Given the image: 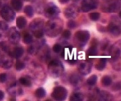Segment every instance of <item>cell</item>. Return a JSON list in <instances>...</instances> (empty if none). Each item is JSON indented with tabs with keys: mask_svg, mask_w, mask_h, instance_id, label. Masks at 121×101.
<instances>
[{
	"mask_svg": "<svg viewBox=\"0 0 121 101\" xmlns=\"http://www.w3.org/2000/svg\"><path fill=\"white\" fill-rule=\"evenodd\" d=\"M112 90L113 91H115V92H117V91H119L121 90V82H118L117 83H114L112 87Z\"/></svg>",
	"mask_w": 121,
	"mask_h": 101,
	"instance_id": "8d00e7d4",
	"label": "cell"
},
{
	"mask_svg": "<svg viewBox=\"0 0 121 101\" xmlns=\"http://www.w3.org/2000/svg\"><path fill=\"white\" fill-rule=\"evenodd\" d=\"M23 40H24V43L25 44H32L33 43V37L29 33L26 32V33L24 34V36H23Z\"/></svg>",
	"mask_w": 121,
	"mask_h": 101,
	"instance_id": "f546056e",
	"label": "cell"
},
{
	"mask_svg": "<svg viewBox=\"0 0 121 101\" xmlns=\"http://www.w3.org/2000/svg\"><path fill=\"white\" fill-rule=\"evenodd\" d=\"M107 59L106 58H100L97 63L95 64V69L98 71L104 70L106 66Z\"/></svg>",
	"mask_w": 121,
	"mask_h": 101,
	"instance_id": "7402d4cb",
	"label": "cell"
},
{
	"mask_svg": "<svg viewBox=\"0 0 121 101\" xmlns=\"http://www.w3.org/2000/svg\"><path fill=\"white\" fill-rule=\"evenodd\" d=\"M69 0H59V3L62 4H67Z\"/></svg>",
	"mask_w": 121,
	"mask_h": 101,
	"instance_id": "7bdbcfd3",
	"label": "cell"
},
{
	"mask_svg": "<svg viewBox=\"0 0 121 101\" xmlns=\"http://www.w3.org/2000/svg\"><path fill=\"white\" fill-rule=\"evenodd\" d=\"M78 13V9L74 5H69L64 9V15L68 19H73L76 18Z\"/></svg>",
	"mask_w": 121,
	"mask_h": 101,
	"instance_id": "2e32d148",
	"label": "cell"
},
{
	"mask_svg": "<svg viewBox=\"0 0 121 101\" xmlns=\"http://www.w3.org/2000/svg\"><path fill=\"white\" fill-rule=\"evenodd\" d=\"M24 13H26V16H28L29 18L32 17L33 15H34V8H33L32 6H31L30 5H26V7L24 8Z\"/></svg>",
	"mask_w": 121,
	"mask_h": 101,
	"instance_id": "4dcf8cb0",
	"label": "cell"
},
{
	"mask_svg": "<svg viewBox=\"0 0 121 101\" xmlns=\"http://www.w3.org/2000/svg\"><path fill=\"white\" fill-rule=\"evenodd\" d=\"M83 99V95L79 92L74 93L70 97V100L73 101H82Z\"/></svg>",
	"mask_w": 121,
	"mask_h": 101,
	"instance_id": "d6a6232c",
	"label": "cell"
},
{
	"mask_svg": "<svg viewBox=\"0 0 121 101\" xmlns=\"http://www.w3.org/2000/svg\"><path fill=\"white\" fill-rule=\"evenodd\" d=\"M42 41H36L35 43H32L30 47L28 48V52L30 55H36L38 53L40 48L44 44L43 43H41Z\"/></svg>",
	"mask_w": 121,
	"mask_h": 101,
	"instance_id": "e0dca14e",
	"label": "cell"
},
{
	"mask_svg": "<svg viewBox=\"0 0 121 101\" xmlns=\"http://www.w3.org/2000/svg\"><path fill=\"white\" fill-rule=\"evenodd\" d=\"M90 32L86 30L78 31L75 35V40L78 46L83 47L87 44V41L90 39Z\"/></svg>",
	"mask_w": 121,
	"mask_h": 101,
	"instance_id": "ba28073f",
	"label": "cell"
},
{
	"mask_svg": "<svg viewBox=\"0 0 121 101\" xmlns=\"http://www.w3.org/2000/svg\"><path fill=\"white\" fill-rule=\"evenodd\" d=\"M14 59H20L24 54V49L22 47H16L12 51Z\"/></svg>",
	"mask_w": 121,
	"mask_h": 101,
	"instance_id": "603a6c76",
	"label": "cell"
},
{
	"mask_svg": "<svg viewBox=\"0 0 121 101\" xmlns=\"http://www.w3.org/2000/svg\"><path fill=\"white\" fill-rule=\"evenodd\" d=\"M13 57L9 45L5 42L0 43V67L9 69L13 66Z\"/></svg>",
	"mask_w": 121,
	"mask_h": 101,
	"instance_id": "6da1fadb",
	"label": "cell"
},
{
	"mask_svg": "<svg viewBox=\"0 0 121 101\" xmlns=\"http://www.w3.org/2000/svg\"><path fill=\"white\" fill-rule=\"evenodd\" d=\"M25 67V63L22 61L18 60L16 63V69L17 71H21L24 70Z\"/></svg>",
	"mask_w": 121,
	"mask_h": 101,
	"instance_id": "e575fe53",
	"label": "cell"
},
{
	"mask_svg": "<svg viewBox=\"0 0 121 101\" xmlns=\"http://www.w3.org/2000/svg\"><path fill=\"white\" fill-rule=\"evenodd\" d=\"M8 92L11 95H21L23 93L22 89L20 87H18L16 83H14L10 86Z\"/></svg>",
	"mask_w": 121,
	"mask_h": 101,
	"instance_id": "ffe728a7",
	"label": "cell"
},
{
	"mask_svg": "<svg viewBox=\"0 0 121 101\" xmlns=\"http://www.w3.org/2000/svg\"><path fill=\"white\" fill-rule=\"evenodd\" d=\"M96 97L100 101H111L113 99L112 96L110 93L106 91H100L99 90L96 92Z\"/></svg>",
	"mask_w": 121,
	"mask_h": 101,
	"instance_id": "d6986e66",
	"label": "cell"
},
{
	"mask_svg": "<svg viewBox=\"0 0 121 101\" xmlns=\"http://www.w3.org/2000/svg\"><path fill=\"white\" fill-rule=\"evenodd\" d=\"M48 70L52 78H59L64 72V66L58 59H53L48 63Z\"/></svg>",
	"mask_w": 121,
	"mask_h": 101,
	"instance_id": "5b68a950",
	"label": "cell"
},
{
	"mask_svg": "<svg viewBox=\"0 0 121 101\" xmlns=\"http://www.w3.org/2000/svg\"><path fill=\"white\" fill-rule=\"evenodd\" d=\"M8 30V25L5 22L0 21V38H1L7 32Z\"/></svg>",
	"mask_w": 121,
	"mask_h": 101,
	"instance_id": "83f0119b",
	"label": "cell"
},
{
	"mask_svg": "<svg viewBox=\"0 0 121 101\" xmlns=\"http://www.w3.org/2000/svg\"><path fill=\"white\" fill-rule=\"evenodd\" d=\"M98 42L96 39H93L90 48L87 51V54L90 56H95L98 54Z\"/></svg>",
	"mask_w": 121,
	"mask_h": 101,
	"instance_id": "ac0fdd59",
	"label": "cell"
},
{
	"mask_svg": "<svg viewBox=\"0 0 121 101\" xmlns=\"http://www.w3.org/2000/svg\"><path fill=\"white\" fill-rule=\"evenodd\" d=\"M121 8L119 0H106L102 5V10L106 13H116L120 11Z\"/></svg>",
	"mask_w": 121,
	"mask_h": 101,
	"instance_id": "8992f818",
	"label": "cell"
},
{
	"mask_svg": "<svg viewBox=\"0 0 121 101\" xmlns=\"http://www.w3.org/2000/svg\"><path fill=\"white\" fill-rule=\"evenodd\" d=\"M43 12L47 18L52 19L56 18V16L60 13V9L53 3H48L44 6Z\"/></svg>",
	"mask_w": 121,
	"mask_h": 101,
	"instance_id": "9c48e42d",
	"label": "cell"
},
{
	"mask_svg": "<svg viewBox=\"0 0 121 101\" xmlns=\"http://www.w3.org/2000/svg\"><path fill=\"white\" fill-rule=\"evenodd\" d=\"M9 41L12 44H17L20 40V34L16 28H12L8 32Z\"/></svg>",
	"mask_w": 121,
	"mask_h": 101,
	"instance_id": "5bb4252c",
	"label": "cell"
},
{
	"mask_svg": "<svg viewBox=\"0 0 121 101\" xmlns=\"http://www.w3.org/2000/svg\"><path fill=\"white\" fill-rule=\"evenodd\" d=\"M25 1H31V0H25Z\"/></svg>",
	"mask_w": 121,
	"mask_h": 101,
	"instance_id": "bcb514c9",
	"label": "cell"
},
{
	"mask_svg": "<svg viewBox=\"0 0 121 101\" xmlns=\"http://www.w3.org/2000/svg\"><path fill=\"white\" fill-rule=\"evenodd\" d=\"M98 0H82L80 9L83 12H88L98 7Z\"/></svg>",
	"mask_w": 121,
	"mask_h": 101,
	"instance_id": "7c38bea8",
	"label": "cell"
},
{
	"mask_svg": "<svg viewBox=\"0 0 121 101\" xmlns=\"http://www.w3.org/2000/svg\"><path fill=\"white\" fill-rule=\"evenodd\" d=\"M109 44H110V41H109L108 39L103 40L102 41V43H101V44H100V47H101L102 51H105V50H106V49L108 48Z\"/></svg>",
	"mask_w": 121,
	"mask_h": 101,
	"instance_id": "d590c367",
	"label": "cell"
},
{
	"mask_svg": "<svg viewBox=\"0 0 121 101\" xmlns=\"http://www.w3.org/2000/svg\"><path fill=\"white\" fill-rule=\"evenodd\" d=\"M98 77L96 75H92L87 79V84L90 86H94L97 83Z\"/></svg>",
	"mask_w": 121,
	"mask_h": 101,
	"instance_id": "f1b7e54d",
	"label": "cell"
},
{
	"mask_svg": "<svg viewBox=\"0 0 121 101\" xmlns=\"http://www.w3.org/2000/svg\"><path fill=\"white\" fill-rule=\"evenodd\" d=\"M79 1H80V0H73V1H74V2H78Z\"/></svg>",
	"mask_w": 121,
	"mask_h": 101,
	"instance_id": "f6af8a7d",
	"label": "cell"
},
{
	"mask_svg": "<svg viewBox=\"0 0 121 101\" xmlns=\"http://www.w3.org/2000/svg\"><path fill=\"white\" fill-rule=\"evenodd\" d=\"M67 26L69 27V28L73 29V28H75V27H77V24H76V22H75L74 20H71L67 23Z\"/></svg>",
	"mask_w": 121,
	"mask_h": 101,
	"instance_id": "ab89813d",
	"label": "cell"
},
{
	"mask_svg": "<svg viewBox=\"0 0 121 101\" xmlns=\"http://www.w3.org/2000/svg\"><path fill=\"white\" fill-rule=\"evenodd\" d=\"M63 28V22L59 18H54L48 20L44 26V33L49 37L54 38L59 35Z\"/></svg>",
	"mask_w": 121,
	"mask_h": 101,
	"instance_id": "7a4b0ae2",
	"label": "cell"
},
{
	"mask_svg": "<svg viewBox=\"0 0 121 101\" xmlns=\"http://www.w3.org/2000/svg\"><path fill=\"white\" fill-rule=\"evenodd\" d=\"M26 19L23 16H19L16 19V25L17 28L20 29H23L26 26Z\"/></svg>",
	"mask_w": 121,
	"mask_h": 101,
	"instance_id": "484cf974",
	"label": "cell"
},
{
	"mask_svg": "<svg viewBox=\"0 0 121 101\" xmlns=\"http://www.w3.org/2000/svg\"><path fill=\"white\" fill-rule=\"evenodd\" d=\"M52 49H53V51L55 53H59L62 51V46L60 44L57 43L53 46Z\"/></svg>",
	"mask_w": 121,
	"mask_h": 101,
	"instance_id": "74e56055",
	"label": "cell"
},
{
	"mask_svg": "<svg viewBox=\"0 0 121 101\" xmlns=\"http://www.w3.org/2000/svg\"><path fill=\"white\" fill-rule=\"evenodd\" d=\"M11 5H12L13 9H15L17 12H19L22 9L23 2L22 0H12Z\"/></svg>",
	"mask_w": 121,
	"mask_h": 101,
	"instance_id": "cb8c5ba5",
	"label": "cell"
},
{
	"mask_svg": "<svg viewBox=\"0 0 121 101\" xmlns=\"http://www.w3.org/2000/svg\"><path fill=\"white\" fill-rule=\"evenodd\" d=\"M7 80V75L5 74H0V82L1 83H4Z\"/></svg>",
	"mask_w": 121,
	"mask_h": 101,
	"instance_id": "60d3db41",
	"label": "cell"
},
{
	"mask_svg": "<svg viewBox=\"0 0 121 101\" xmlns=\"http://www.w3.org/2000/svg\"><path fill=\"white\" fill-rule=\"evenodd\" d=\"M71 32L69 31V30H65L62 33V36L65 39H68L71 37Z\"/></svg>",
	"mask_w": 121,
	"mask_h": 101,
	"instance_id": "f35d334b",
	"label": "cell"
},
{
	"mask_svg": "<svg viewBox=\"0 0 121 101\" xmlns=\"http://www.w3.org/2000/svg\"><path fill=\"white\" fill-rule=\"evenodd\" d=\"M35 95L38 98H43L46 96V91L43 88H39L35 91Z\"/></svg>",
	"mask_w": 121,
	"mask_h": 101,
	"instance_id": "1f68e13d",
	"label": "cell"
},
{
	"mask_svg": "<svg viewBox=\"0 0 121 101\" xmlns=\"http://www.w3.org/2000/svg\"><path fill=\"white\" fill-rule=\"evenodd\" d=\"M44 22L42 18H36L30 24L29 29L33 33L34 36L37 39H41L44 36Z\"/></svg>",
	"mask_w": 121,
	"mask_h": 101,
	"instance_id": "277c9868",
	"label": "cell"
},
{
	"mask_svg": "<svg viewBox=\"0 0 121 101\" xmlns=\"http://www.w3.org/2000/svg\"><path fill=\"white\" fill-rule=\"evenodd\" d=\"M4 97V93L2 92L1 90H0V101H1Z\"/></svg>",
	"mask_w": 121,
	"mask_h": 101,
	"instance_id": "b9f144b4",
	"label": "cell"
},
{
	"mask_svg": "<svg viewBox=\"0 0 121 101\" xmlns=\"http://www.w3.org/2000/svg\"><path fill=\"white\" fill-rule=\"evenodd\" d=\"M39 59L43 62L48 61L51 58V49L48 46L43 45L38 51Z\"/></svg>",
	"mask_w": 121,
	"mask_h": 101,
	"instance_id": "4fadbf2b",
	"label": "cell"
},
{
	"mask_svg": "<svg viewBox=\"0 0 121 101\" xmlns=\"http://www.w3.org/2000/svg\"><path fill=\"white\" fill-rule=\"evenodd\" d=\"M51 97L55 101H64L67 97V90L63 86H56L54 88Z\"/></svg>",
	"mask_w": 121,
	"mask_h": 101,
	"instance_id": "8fae6325",
	"label": "cell"
},
{
	"mask_svg": "<svg viewBox=\"0 0 121 101\" xmlns=\"http://www.w3.org/2000/svg\"><path fill=\"white\" fill-rule=\"evenodd\" d=\"M0 15L1 18L5 21L12 22L15 18L16 13L14 12L13 9L11 7H9V5H4L1 9Z\"/></svg>",
	"mask_w": 121,
	"mask_h": 101,
	"instance_id": "30bf717a",
	"label": "cell"
},
{
	"mask_svg": "<svg viewBox=\"0 0 121 101\" xmlns=\"http://www.w3.org/2000/svg\"><path fill=\"white\" fill-rule=\"evenodd\" d=\"M101 83L104 87H108L112 83V79L109 75H104L101 79Z\"/></svg>",
	"mask_w": 121,
	"mask_h": 101,
	"instance_id": "4316f807",
	"label": "cell"
},
{
	"mask_svg": "<svg viewBox=\"0 0 121 101\" xmlns=\"http://www.w3.org/2000/svg\"><path fill=\"white\" fill-rule=\"evenodd\" d=\"M111 55L110 62L114 70H121V40H118L111 46L109 49Z\"/></svg>",
	"mask_w": 121,
	"mask_h": 101,
	"instance_id": "3957f363",
	"label": "cell"
},
{
	"mask_svg": "<svg viewBox=\"0 0 121 101\" xmlns=\"http://www.w3.org/2000/svg\"><path fill=\"white\" fill-rule=\"evenodd\" d=\"M19 82L23 86L30 87L32 85V79L28 76H24V77H21L19 79Z\"/></svg>",
	"mask_w": 121,
	"mask_h": 101,
	"instance_id": "d4e9b609",
	"label": "cell"
},
{
	"mask_svg": "<svg viewBox=\"0 0 121 101\" xmlns=\"http://www.w3.org/2000/svg\"><path fill=\"white\" fill-rule=\"evenodd\" d=\"M69 82L72 86H79L82 82V78L78 75L73 74L72 75H71V77L69 78Z\"/></svg>",
	"mask_w": 121,
	"mask_h": 101,
	"instance_id": "44dd1931",
	"label": "cell"
},
{
	"mask_svg": "<svg viewBox=\"0 0 121 101\" xmlns=\"http://www.w3.org/2000/svg\"><path fill=\"white\" fill-rule=\"evenodd\" d=\"M106 31L113 36H118L121 35V21L116 17L111 19L106 28Z\"/></svg>",
	"mask_w": 121,
	"mask_h": 101,
	"instance_id": "52a82bcc",
	"label": "cell"
},
{
	"mask_svg": "<svg viewBox=\"0 0 121 101\" xmlns=\"http://www.w3.org/2000/svg\"><path fill=\"white\" fill-rule=\"evenodd\" d=\"M118 16H119V17L120 18H121V10L119 12V13H118Z\"/></svg>",
	"mask_w": 121,
	"mask_h": 101,
	"instance_id": "ee69618b",
	"label": "cell"
},
{
	"mask_svg": "<svg viewBox=\"0 0 121 101\" xmlns=\"http://www.w3.org/2000/svg\"><path fill=\"white\" fill-rule=\"evenodd\" d=\"M89 17L91 20L95 22V21H98L100 18V13L98 12H93V13H90Z\"/></svg>",
	"mask_w": 121,
	"mask_h": 101,
	"instance_id": "836d02e7",
	"label": "cell"
},
{
	"mask_svg": "<svg viewBox=\"0 0 121 101\" xmlns=\"http://www.w3.org/2000/svg\"><path fill=\"white\" fill-rule=\"evenodd\" d=\"M92 68V63L89 60H86L81 62V63L79 66L78 70L82 75H86L89 74L91 71Z\"/></svg>",
	"mask_w": 121,
	"mask_h": 101,
	"instance_id": "9a60e30c",
	"label": "cell"
}]
</instances>
